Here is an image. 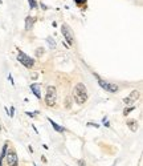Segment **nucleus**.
I'll list each match as a JSON object with an SVG mask.
<instances>
[{
  "mask_svg": "<svg viewBox=\"0 0 143 166\" xmlns=\"http://www.w3.org/2000/svg\"><path fill=\"white\" fill-rule=\"evenodd\" d=\"M126 125H127L128 129L131 131H134V133H136L139 129V122L136 118H127L126 120Z\"/></svg>",
  "mask_w": 143,
  "mask_h": 166,
  "instance_id": "10",
  "label": "nucleus"
},
{
  "mask_svg": "<svg viewBox=\"0 0 143 166\" xmlns=\"http://www.w3.org/2000/svg\"><path fill=\"white\" fill-rule=\"evenodd\" d=\"M93 76L97 79V82H98L99 87H101L104 90H106L107 93L115 94V93H118V92H119V87L115 84V82H110V81H107V80L102 79V77L99 76V74H97V73H93Z\"/></svg>",
  "mask_w": 143,
  "mask_h": 166,
  "instance_id": "3",
  "label": "nucleus"
},
{
  "mask_svg": "<svg viewBox=\"0 0 143 166\" xmlns=\"http://www.w3.org/2000/svg\"><path fill=\"white\" fill-rule=\"evenodd\" d=\"M8 81L11 82V85H12V87H15V80H13V77H12V74H8Z\"/></svg>",
  "mask_w": 143,
  "mask_h": 166,
  "instance_id": "25",
  "label": "nucleus"
},
{
  "mask_svg": "<svg viewBox=\"0 0 143 166\" xmlns=\"http://www.w3.org/2000/svg\"><path fill=\"white\" fill-rule=\"evenodd\" d=\"M74 4H76L78 8H81V10H86L88 0H74Z\"/></svg>",
  "mask_w": 143,
  "mask_h": 166,
  "instance_id": "16",
  "label": "nucleus"
},
{
  "mask_svg": "<svg viewBox=\"0 0 143 166\" xmlns=\"http://www.w3.org/2000/svg\"><path fill=\"white\" fill-rule=\"evenodd\" d=\"M8 146H9V142L5 141L1 146V151H0V166H4V158H5V154H7Z\"/></svg>",
  "mask_w": 143,
  "mask_h": 166,
  "instance_id": "12",
  "label": "nucleus"
},
{
  "mask_svg": "<svg viewBox=\"0 0 143 166\" xmlns=\"http://www.w3.org/2000/svg\"><path fill=\"white\" fill-rule=\"evenodd\" d=\"M76 164L78 166H86V161L85 159H76Z\"/></svg>",
  "mask_w": 143,
  "mask_h": 166,
  "instance_id": "24",
  "label": "nucleus"
},
{
  "mask_svg": "<svg viewBox=\"0 0 143 166\" xmlns=\"http://www.w3.org/2000/svg\"><path fill=\"white\" fill-rule=\"evenodd\" d=\"M41 82H31L29 89L37 100H41Z\"/></svg>",
  "mask_w": 143,
  "mask_h": 166,
  "instance_id": "8",
  "label": "nucleus"
},
{
  "mask_svg": "<svg viewBox=\"0 0 143 166\" xmlns=\"http://www.w3.org/2000/svg\"><path fill=\"white\" fill-rule=\"evenodd\" d=\"M61 33H62V36H64V40L66 41V44L72 48L74 45V43H76V39H74L72 28L66 24V23H64V24L61 25Z\"/></svg>",
  "mask_w": 143,
  "mask_h": 166,
  "instance_id": "6",
  "label": "nucleus"
},
{
  "mask_svg": "<svg viewBox=\"0 0 143 166\" xmlns=\"http://www.w3.org/2000/svg\"><path fill=\"white\" fill-rule=\"evenodd\" d=\"M62 45H64V47H65V48H66V49H69V48H70V47H69V45H68V44H66V41H65V40H64V41H62Z\"/></svg>",
  "mask_w": 143,
  "mask_h": 166,
  "instance_id": "29",
  "label": "nucleus"
},
{
  "mask_svg": "<svg viewBox=\"0 0 143 166\" xmlns=\"http://www.w3.org/2000/svg\"><path fill=\"white\" fill-rule=\"evenodd\" d=\"M45 43H47V45L49 47V49H56L57 43H56V40H54V37L48 36L47 39H45Z\"/></svg>",
  "mask_w": 143,
  "mask_h": 166,
  "instance_id": "13",
  "label": "nucleus"
},
{
  "mask_svg": "<svg viewBox=\"0 0 143 166\" xmlns=\"http://www.w3.org/2000/svg\"><path fill=\"white\" fill-rule=\"evenodd\" d=\"M37 77H39V73L35 72V73H32V80H36Z\"/></svg>",
  "mask_w": 143,
  "mask_h": 166,
  "instance_id": "27",
  "label": "nucleus"
},
{
  "mask_svg": "<svg viewBox=\"0 0 143 166\" xmlns=\"http://www.w3.org/2000/svg\"><path fill=\"white\" fill-rule=\"evenodd\" d=\"M31 128H32V129H33V131H35L36 134H39V130H37V128L35 126V125H32V126H31Z\"/></svg>",
  "mask_w": 143,
  "mask_h": 166,
  "instance_id": "28",
  "label": "nucleus"
},
{
  "mask_svg": "<svg viewBox=\"0 0 143 166\" xmlns=\"http://www.w3.org/2000/svg\"><path fill=\"white\" fill-rule=\"evenodd\" d=\"M28 151H29V153H31V154H32V153H33V148H32V146H31V145H29V146H28Z\"/></svg>",
  "mask_w": 143,
  "mask_h": 166,
  "instance_id": "30",
  "label": "nucleus"
},
{
  "mask_svg": "<svg viewBox=\"0 0 143 166\" xmlns=\"http://www.w3.org/2000/svg\"><path fill=\"white\" fill-rule=\"evenodd\" d=\"M42 148H44L45 150H49V148H48V145H47V144H42Z\"/></svg>",
  "mask_w": 143,
  "mask_h": 166,
  "instance_id": "31",
  "label": "nucleus"
},
{
  "mask_svg": "<svg viewBox=\"0 0 143 166\" xmlns=\"http://www.w3.org/2000/svg\"><path fill=\"white\" fill-rule=\"evenodd\" d=\"M39 7L41 8L42 11H48V10H49V7H48V5L45 4V3H42V1H40V3H39Z\"/></svg>",
  "mask_w": 143,
  "mask_h": 166,
  "instance_id": "22",
  "label": "nucleus"
},
{
  "mask_svg": "<svg viewBox=\"0 0 143 166\" xmlns=\"http://www.w3.org/2000/svg\"><path fill=\"white\" fill-rule=\"evenodd\" d=\"M64 107L65 109H70L72 107H73V98H72V94H68L66 98H65L64 101Z\"/></svg>",
  "mask_w": 143,
  "mask_h": 166,
  "instance_id": "14",
  "label": "nucleus"
},
{
  "mask_svg": "<svg viewBox=\"0 0 143 166\" xmlns=\"http://www.w3.org/2000/svg\"><path fill=\"white\" fill-rule=\"evenodd\" d=\"M47 120L49 121V124L52 125V128H53L54 131H57V133H61V134H62V133H66V131H68L66 128H64V126H61V125H58L56 121H53L50 117H47Z\"/></svg>",
  "mask_w": 143,
  "mask_h": 166,
  "instance_id": "11",
  "label": "nucleus"
},
{
  "mask_svg": "<svg viewBox=\"0 0 143 166\" xmlns=\"http://www.w3.org/2000/svg\"><path fill=\"white\" fill-rule=\"evenodd\" d=\"M44 102L48 108H53L57 104V88L54 85H48L45 88Z\"/></svg>",
  "mask_w": 143,
  "mask_h": 166,
  "instance_id": "4",
  "label": "nucleus"
},
{
  "mask_svg": "<svg viewBox=\"0 0 143 166\" xmlns=\"http://www.w3.org/2000/svg\"><path fill=\"white\" fill-rule=\"evenodd\" d=\"M35 24H36V18L35 16L28 15L24 20V29L27 31V32H31V31L33 29V27H35Z\"/></svg>",
  "mask_w": 143,
  "mask_h": 166,
  "instance_id": "9",
  "label": "nucleus"
},
{
  "mask_svg": "<svg viewBox=\"0 0 143 166\" xmlns=\"http://www.w3.org/2000/svg\"><path fill=\"white\" fill-rule=\"evenodd\" d=\"M8 116L12 118V117H15V107H11L9 110H8Z\"/></svg>",
  "mask_w": 143,
  "mask_h": 166,
  "instance_id": "23",
  "label": "nucleus"
},
{
  "mask_svg": "<svg viewBox=\"0 0 143 166\" xmlns=\"http://www.w3.org/2000/svg\"><path fill=\"white\" fill-rule=\"evenodd\" d=\"M86 126H91V128H96V129H98V128H101V125H99L98 122H91V121H89V122H86Z\"/></svg>",
  "mask_w": 143,
  "mask_h": 166,
  "instance_id": "20",
  "label": "nucleus"
},
{
  "mask_svg": "<svg viewBox=\"0 0 143 166\" xmlns=\"http://www.w3.org/2000/svg\"><path fill=\"white\" fill-rule=\"evenodd\" d=\"M72 98L76 101L77 105H85L88 102V100H89V92H88V88L84 82H77L74 85Z\"/></svg>",
  "mask_w": 143,
  "mask_h": 166,
  "instance_id": "1",
  "label": "nucleus"
},
{
  "mask_svg": "<svg viewBox=\"0 0 143 166\" xmlns=\"http://www.w3.org/2000/svg\"><path fill=\"white\" fill-rule=\"evenodd\" d=\"M139 98H141V92L135 89V90H133V92L128 94V96L125 97V98H123V104L126 105V107H128V105H134Z\"/></svg>",
  "mask_w": 143,
  "mask_h": 166,
  "instance_id": "7",
  "label": "nucleus"
},
{
  "mask_svg": "<svg viewBox=\"0 0 143 166\" xmlns=\"http://www.w3.org/2000/svg\"><path fill=\"white\" fill-rule=\"evenodd\" d=\"M41 161H42V164H47V162H48L47 157H45V156H41Z\"/></svg>",
  "mask_w": 143,
  "mask_h": 166,
  "instance_id": "26",
  "label": "nucleus"
},
{
  "mask_svg": "<svg viewBox=\"0 0 143 166\" xmlns=\"http://www.w3.org/2000/svg\"><path fill=\"white\" fill-rule=\"evenodd\" d=\"M136 109L135 105H128V107H125L123 112H122V114H123V117H128V114L131 113V112H134Z\"/></svg>",
  "mask_w": 143,
  "mask_h": 166,
  "instance_id": "15",
  "label": "nucleus"
},
{
  "mask_svg": "<svg viewBox=\"0 0 143 166\" xmlns=\"http://www.w3.org/2000/svg\"><path fill=\"white\" fill-rule=\"evenodd\" d=\"M45 55V48L44 47H37L35 49V56L36 57H42Z\"/></svg>",
  "mask_w": 143,
  "mask_h": 166,
  "instance_id": "17",
  "label": "nucleus"
},
{
  "mask_svg": "<svg viewBox=\"0 0 143 166\" xmlns=\"http://www.w3.org/2000/svg\"><path fill=\"white\" fill-rule=\"evenodd\" d=\"M4 165L5 166H20V159L18 156V151L12 146H8L7 154L4 158Z\"/></svg>",
  "mask_w": 143,
  "mask_h": 166,
  "instance_id": "5",
  "label": "nucleus"
},
{
  "mask_svg": "<svg viewBox=\"0 0 143 166\" xmlns=\"http://www.w3.org/2000/svg\"><path fill=\"white\" fill-rule=\"evenodd\" d=\"M25 114H27L28 117H31V118H35L36 116H39L40 114V110H35V112H25Z\"/></svg>",
  "mask_w": 143,
  "mask_h": 166,
  "instance_id": "19",
  "label": "nucleus"
},
{
  "mask_svg": "<svg viewBox=\"0 0 143 166\" xmlns=\"http://www.w3.org/2000/svg\"><path fill=\"white\" fill-rule=\"evenodd\" d=\"M16 49H18V56H16L18 61L24 68H27V69H33V68H35V65H36L35 57H31L29 55H27V53H25L24 51L20 49L19 47H16Z\"/></svg>",
  "mask_w": 143,
  "mask_h": 166,
  "instance_id": "2",
  "label": "nucleus"
},
{
  "mask_svg": "<svg viewBox=\"0 0 143 166\" xmlns=\"http://www.w3.org/2000/svg\"><path fill=\"white\" fill-rule=\"evenodd\" d=\"M0 3H1V0H0Z\"/></svg>",
  "mask_w": 143,
  "mask_h": 166,
  "instance_id": "34",
  "label": "nucleus"
},
{
  "mask_svg": "<svg viewBox=\"0 0 143 166\" xmlns=\"http://www.w3.org/2000/svg\"><path fill=\"white\" fill-rule=\"evenodd\" d=\"M3 130V128H1V122H0V131H1Z\"/></svg>",
  "mask_w": 143,
  "mask_h": 166,
  "instance_id": "32",
  "label": "nucleus"
},
{
  "mask_svg": "<svg viewBox=\"0 0 143 166\" xmlns=\"http://www.w3.org/2000/svg\"><path fill=\"white\" fill-rule=\"evenodd\" d=\"M102 124H104V126L105 128H110L111 125H110V121L107 120V117L105 116V117H102Z\"/></svg>",
  "mask_w": 143,
  "mask_h": 166,
  "instance_id": "21",
  "label": "nucleus"
},
{
  "mask_svg": "<svg viewBox=\"0 0 143 166\" xmlns=\"http://www.w3.org/2000/svg\"><path fill=\"white\" fill-rule=\"evenodd\" d=\"M28 4H29V8L31 10H37L39 8V3L36 1V0H28Z\"/></svg>",
  "mask_w": 143,
  "mask_h": 166,
  "instance_id": "18",
  "label": "nucleus"
},
{
  "mask_svg": "<svg viewBox=\"0 0 143 166\" xmlns=\"http://www.w3.org/2000/svg\"><path fill=\"white\" fill-rule=\"evenodd\" d=\"M32 164H33V166H37V165H36V162H32Z\"/></svg>",
  "mask_w": 143,
  "mask_h": 166,
  "instance_id": "33",
  "label": "nucleus"
}]
</instances>
